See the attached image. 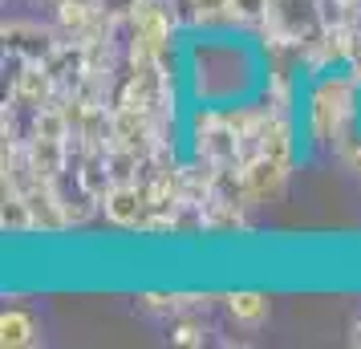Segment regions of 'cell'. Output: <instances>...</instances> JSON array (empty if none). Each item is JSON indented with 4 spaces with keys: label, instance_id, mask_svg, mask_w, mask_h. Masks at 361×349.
I'll use <instances>...</instances> for the list:
<instances>
[{
    "label": "cell",
    "instance_id": "obj_1",
    "mask_svg": "<svg viewBox=\"0 0 361 349\" xmlns=\"http://www.w3.org/2000/svg\"><path fill=\"white\" fill-rule=\"evenodd\" d=\"M357 118H361V82L353 73H321L317 85L309 90V110H305L309 138L312 142H333Z\"/></svg>",
    "mask_w": 361,
    "mask_h": 349
},
{
    "label": "cell",
    "instance_id": "obj_2",
    "mask_svg": "<svg viewBox=\"0 0 361 349\" xmlns=\"http://www.w3.org/2000/svg\"><path fill=\"white\" fill-rule=\"evenodd\" d=\"M288 171L293 166L276 163L268 154H256V159H244L240 163V191H244V203L256 207V203H276L288 187Z\"/></svg>",
    "mask_w": 361,
    "mask_h": 349
},
{
    "label": "cell",
    "instance_id": "obj_3",
    "mask_svg": "<svg viewBox=\"0 0 361 349\" xmlns=\"http://www.w3.org/2000/svg\"><path fill=\"white\" fill-rule=\"evenodd\" d=\"M61 45V29H41L33 20H4V53L20 61H49Z\"/></svg>",
    "mask_w": 361,
    "mask_h": 349
},
{
    "label": "cell",
    "instance_id": "obj_4",
    "mask_svg": "<svg viewBox=\"0 0 361 349\" xmlns=\"http://www.w3.org/2000/svg\"><path fill=\"white\" fill-rule=\"evenodd\" d=\"M102 212L106 219L122 228V232H138L142 219L150 212V200H147V187L142 183H110L102 191Z\"/></svg>",
    "mask_w": 361,
    "mask_h": 349
},
{
    "label": "cell",
    "instance_id": "obj_5",
    "mask_svg": "<svg viewBox=\"0 0 361 349\" xmlns=\"http://www.w3.org/2000/svg\"><path fill=\"white\" fill-rule=\"evenodd\" d=\"M57 94H61V85L53 82L45 61H25L20 73H13V85H8L13 106H29V110H41V106L57 102Z\"/></svg>",
    "mask_w": 361,
    "mask_h": 349
},
{
    "label": "cell",
    "instance_id": "obj_6",
    "mask_svg": "<svg viewBox=\"0 0 361 349\" xmlns=\"http://www.w3.org/2000/svg\"><path fill=\"white\" fill-rule=\"evenodd\" d=\"M25 154H29V166L37 171V179H45V183L66 179V171H69V142L66 138H37V134H29Z\"/></svg>",
    "mask_w": 361,
    "mask_h": 349
},
{
    "label": "cell",
    "instance_id": "obj_7",
    "mask_svg": "<svg viewBox=\"0 0 361 349\" xmlns=\"http://www.w3.org/2000/svg\"><path fill=\"white\" fill-rule=\"evenodd\" d=\"M260 154H268V159H276V163H284V166H293V159H296V126H293V114H272V110H264Z\"/></svg>",
    "mask_w": 361,
    "mask_h": 349
},
{
    "label": "cell",
    "instance_id": "obj_8",
    "mask_svg": "<svg viewBox=\"0 0 361 349\" xmlns=\"http://www.w3.org/2000/svg\"><path fill=\"white\" fill-rule=\"evenodd\" d=\"M224 305H228L231 321H235V325H244V329H260L264 321H268V313H272V300H268V293H256V288L228 293V297H224Z\"/></svg>",
    "mask_w": 361,
    "mask_h": 349
},
{
    "label": "cell",
    "instance_id": "obj_9",
    "mask_svg": "<svg viewBox=\"0 0 361 349\" xmlns=\"http://www.w3.org/2000/svg\"><path fill=\"white\" fill-rule=\"evenodd\" d=\"M41 341V325L25 309H4L0 313V345L4 349H29Z\"/></svg>",
    "mask_w": 361,
    "mask_h": 349
},
{
    "label": "cell",
    "instance_id": "obj_10",
    "mask_svg": "<svg viewBox=\"0 0 361 349\" xmlns=\"http://www.w3.org/2000/svg\"><path fill=\"white\" fill-rule=\"evenodd\" d=\"M138 305L147 313H163V317H187V313H203L212 297H199V293H142Z\"/></svg>",
    "mask_w": 361,
    "mask_h": 349
},
{
    "label": "cell",
    "instance_id": "obj_11",
    "mask_svg": "<svg viewBox=\"0 0 361 349\" xmlns=\"http://www.w3.org/2000/svg\"><path fill=\"white\" fill-rule=\"evenodd\" d=\"M102 13V4H94V0H57L53 4V20H57V29L66 37H78L94 25V17Z\"/></svg>",
    "mask_w": 361,
    "mask_h": 349
},
{
    "label": "cell",
    "instance_id": "obj_12",
    "mask_svg": "<svg viewBox=\"0 0 361 349\" xmlns=\"http://www.w3.org/2000/svg\"><path fill=\"white\" fill-rule=\"evenodd\" d=\"M0 224H4V232H8V235L37 232V219H33V207H29V195H25V191H13V187H4Z\"/></svg>",
    "mask_w": 361,
    "mask_h": 349
},
{
    "label": "cell",
    "instance_id": "obj_13",
    "mask_svg": "<svg viewBox=\"0 0 361 349\" xmlns=\"http://www.w3.org/2000/svg\"><path fill=\"white\" fill-rule=\"evenodd\" d=\"M207 325H203V321H199L195 313H187V317H175V329H171V341H175V345H207Z\"/></svg>",
    "mask_w": 361,
    "mask_h": 349
},
{
    "label": "cell",
    "instance_id": "obj_14",
    "mask_svg": "<svg viewBox=\"0 0 361 349\" xmlns=\"http://www.w3.org/2000/svg\"><path fill=\"white\" fill-rule=\"evenodd\" d=\"M187 8H191V20H195V25L231 20V0H187Z\"/></svg>",
    "mask_w": 361,
    "mask_h": 349
},
{
    "label": "cell",
    "instance_id": "obj_15",
    "mask_svg": "<svg viewBox=\"0 0 361 349\" xmlns=\"http://www.w3.org/2000/svg\"><path fill=\"white\" fill-rule=\"evenodd\" d=\"M272 0H231V25H264Z\"/></svg>",
    "mask_w": 361,
    "mask_h": 349
},
{
    "label": "cell",
    "instance_id": "obj_16",
    "mask_svg": "<svg viewBox=\"0 0 361 349\" xmlns=\"http://www.w3.org/2000/svg\"><path fill=\"white\" fill-rule=\"evenodd\" d=\"M349 4H361V0H349Z\"/></svg>",
    "mask_w": 361,
    "mask_h": 349
}]
</instances>
